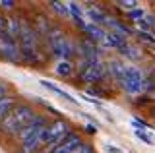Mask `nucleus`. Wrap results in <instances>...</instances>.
Listing matches in <instances>:
<instances>
[{"mask_svg": "<svg viewBox=\"0 0 155 153\" xmlns=\"http://www.w3.org/2000/svg\"><path fill=\"white\" fill-rule=\"evenodd\" d=\"M35 116H37V112L33 111L31 105L18 103L16 107H14V111L0 122V132L6 134V136H18Z\"/></svg>", "mask_w": 155, "mask_h": 153, "instance_id": "20e7f679", "label": "nucleus"}, {"mask_svg": "<svg viewBox=\"0 0 155 153\" xmlns=\"http://www.w3.org/2000/svg\"><path fill=\"white\" fill-rule=\"evenodd\" d=\"M74 153H95V149H93V145H91L89 142H84L80 147L74 151Z\"/></svg>", "mask_w": 155, "mask_h": 153, "instance_id": "b1692460", "label": "nucleus"}, {"mask_svg": "<svg viewBox=\"0 0 155 153\" xmlns=\"http://www.w3.org/2000/svg\"><path fill=\"white\" fill-rule=\"evenodd\" d=\"M84 14L89 20L87 21H91V23H95V25H101V27H105V23H107V18H109V14H107L103 8H99L97 4H89V6L84 10Z\"/></svg>", "mask_w": 155, "mask_h": 153, "instance_id": "f8f14e48", "label": "nucleus"}, {"mask_svg": "<svg viewBox=\"0 0 155 153\" xmlns=\"http://www.w3.org/2000/svg\"><path fill=\"white\" fill-rule=\"evenodd\" d=\"M151 54H153V58H155V50H153V52H151Z\"/></svg>", "mask_w": 155, "mask_h": 153, "instance_id": "c85d7f7f", "label": "nucleus"}, {"mask_svg": "<svg viewBox=\"0 0 155 153\" xmlns=\"http://www.w3.org/2000/svg\"><path fill=\"white\" fill-rule=\"evenodd\" d=\"M0 58L19 64L21 62V50H19V43L12 37H8L6 33L0 35Z\"/></svg>", "mask_w": 155, "mask_h": 153, "instance_id": "1a4fd4ad", "label": "nucleus"}, {"mask_svg": "<svg viewBox=\"0 0 155 153\" xmlns=\"http://www.w3.org/2000/svg\"><path fill=\"white\" fill-rule=\"evenodd\" d=\"M54 72L60 78H72L76 74V64L72 60H58L54 66Z\"/></svg>", "mask_w": 155, "mask_h": 153, "instance_id": "dca6fc26", "label": "nucleus"}, {"mask_svg": "<svg viewBox=\"0 0 155 153\" xmlns=\"http://www.w3.org/2000/svg\"><path fill=\"white\" fill-rule=\"evenodd\" d=\"M52 12H56L60 18H70V8H68V2H48Z\"/></svg>", "mask_w": 155, "mask_h": 153, "instance_id": "a211bd4d", "label": "nucleus"}, {"mask_svg": "<svg viewBox=\"0 0 155 153\" xmlns=\"http://www.w3.org/2000/svg\"><path fill=\"white\" fill-rule=\"evenodd\" d=\"M18 43L19 50H21V64L43 66L47 62L45 39L37 35V31L31 25V20H27V18H21V33H19Z\"/></svg>", "mask_w": 155, "mask_h": 153, "instance_id": "f257e3e1", "label": "nucleus"}, {"mask_svg": "<svg viewBox=\"0 0 155 153\" xmlns=\"http://www.w3.org/2000/svg\"><path fill=\"white\" fill-rule=\"evenodd\" d=\"M16 8V2L14 0H0V12H4V10H14Z\"/></svg>", "mask_w": 155, "mask_h": 153, "instance_id": "393cba45", "label": "nucleus"}, {"mask_svg": "<svg viewBox=\"0 0 155 153\" xmlns=\"http://www.w3.org/2000/svg\"><path fill=\"white\" fill-rule=\"evenodd\" d=\"M85 130H87V134H95V132H97V128H95V126H91V124H87Z\"/></svg>", "mask_w": 155, "mask_h": 153, "instance_id": "cd10ccee", "label": "nucleus"}, {"mask_svg": "<svg viewBox=\"0 0 155 153\" xmlns=\"http://www.w3.org/2000/svg\"><path fill=\"white\" fill-rule=\"evenodd\" d=\"M19 33H21V18L19 16H8L6 21V35L12 39H19Z\"/></svg>", "mask_w": 155, "mask_h": 153, "instance_id": "2eb2a0df", "label": "nucleus"}, {"mask_svg": "<svg viewBox=\"0 0 155 153\" xmlns=\"http://www.w3.org/2000/svg\"><path fill=\"white\" fill-rule=\"evenodd\" d=\"M6 95H10V87H8L6 82H0V99L6 97Z\"/></svg>", "mask_w": 155, "mask_h": 153, "instance_id": "bb28decb", "label": "nucleus"}, {"mask_svg": "<svg viewBox=\"0 0 155 153\" xmlns=\"http://www.w3.org/2000/svg\"><path fill=\"white\" fill-rule=\"evenodd\" d=\"M6 21H8V18L0 12V35H4V33H6Z\"/></svg>", "mask_w": 155, "mask_h": 153, "instance_id": "a878e982", "label": "nucleus"}, {"mask_svg": "<svg viewBox=\"0 0 155 153\" xmlns=\"http://www.w3.org/2000/svg\"><path fill=\"white\" fill-rule=\"evenodd\" d=\"M45 47L58 60H70L76 54V41L60 25H52V29L45 37Z\"/></svg>", "mask_w": 155, "mask_h": 153, "instance_id": "7ed1b4c3", "label": "nucleus"}, {"mask_svg": "<svg viewBox=\"0 0 155 153\" xmlns=\"http://www.w3.org/2000/svg\"><path fill=\"white\" fill-rule=\"evenodd\" d=\"M116 83L124 89L128 95H140L147 91V76L143 74L138 66H126Z\"/></svg>", "mask_w": 155, "mask_h": 153, "instance_id": "39448f33", "label": "nucleus"}, {"mask_svg": "<svg viewBox=\"0 0 155 153\" xmlns=\"http://www.w3.org/2000/svg\"><path fill=\"white\" fill-rule=\"evenodd\" d=\"M76 72H78V78L84 83H89V85L103 82L107 76H109L105 60H97V62H81L80 60L76 66Z\"/></svg>", "mask_w": 155, "mask_h": 153, "instance_id": "423d86ee", "label": "nucleus"}, {"mask_svg": "<svg viewBox=\"0 0 155 153\" xmlns=\"http://www.w3.org/2000/svg\"><path fill=\"white\" fill-rule=\"evenodd\" d=\"M76 52L80 54V60L81 62H97V60H103L101 58V49L99 45L85 37H80L76 41Z\"/></svg>", "mask_w": 155, "mask_h": 153, "instance_id": "6e6552de", "label": "nucleus"}, {"mask_svg": "<svg viewBox=\"0 0 155 153\" xmlns=\"http://www.w3.org/2000/svg\"><path fill=\"white\" fill-rule=\"evenodd\" d=\"M120 54L124 56V58H128V60H140L143 56V49L138 45V43H134V41H126L122 47H120Z\"/></svg>", "mask_w": 155, "mask_h": 153, "instance_id": "4468645a", "label": "nucleus"}, {"mask_svg": "<svg viewBox=\"0 0 155 153\" xmlns=\"http://www.w3.org/2000/svg\"><path fill=\"white\" fill-rule=\"evenodd\" d=\"M134 134H136V138H138V140H142V142H145V143H153V138L149 136L145 130H140V128H136Z\"/></svg>", "mask_w": 155, "mask_h": 153, "instance_id": "5701e85b", "label": "nucleus"}, {"mask_svg": "<svg viewBox=\"0 0 155 153\" xmlns=\"http://www.w3.org/2000/svg\"><path fill=\"white\" fill-rule=\"evenodd\" d=\"M31 25H33V29L37 31V35L39 37H45L48 35V31L52 29V25H51V21H48V18L45 16V14H35V16L31 18Z\"/></svg>", "mask_w": 155, "mask_h": 153, "instance_id": "ddd939ff", "label": "nucleus"}, {"mask_svg": "<svg viewBox=\"0 0 155 153\" xmlns=\"http://www.w3.org/2000/svg\"><path fill=\"white\" fill-rule=\"evenodd\" d=\"M72 132L70 124L62 118H56V120L48 122V126L45 128V134H43V145H45V151L48 153L51 149H54L58 143L64 142V138Z\"/></svg>", "mask_w": 155, "mask_h": 153, "instance_id": "0eeeda50", "label": "nucleus"}, {"mask_svg": "<svg viewBox=\"0 0 155 153\" xmlns=\"http://www.w3.org/2000/svg\"><path fill=\"white\" fill-rule=\"evenodd\" d=\"M47 126H48L47 116L37 114L16 136L19 140V153H39L41 149H45V145H43V134H45Z\"/></svg>", "mask_w": 155, "mask_h": 153, "instance_id": "f03ea898", "label": "nucleus"}, {"mask_svg": "<svg viewBox=\"0 0 155 153\" xmlns=\"http://www.w3.org/2000/svg\"><path fill=\"white\" fill-rule=\"evenodd\" d=\"M81 143H84V140H81V134H78V132L72 130V132L64 138V142L58 143L54 149H51L48 153H74L78 147L81 145Z\"/></svg>", "mask_w": 155, "mask_h": 153, "instance_id": "9b49d317", "label": "nucleus"}, {"mask_svg": "<svg viewBox=\"0 0 155 153\" xmlns=\"http://www.w3.org/2000/svg\"><path fill=\"white\" fill-rule=\"evenodd\" d=\"M114 6H118L122 12H132V10H136V8H140V2H136V0H116L114 2Z\"/></svg>", "mask_w": 155, "mask_h": 153, "instance_id": "aec40b11", "label": "nucleus"}, {"mask_svg": "<svg viewBox=\"0 0 155 153\" xmlns=\"http://www.w3.org/2000/svg\"><path fill=\"white\" fill-rule=\"evenodd\" d=\"M126 18L132 20V23H138V21H142L143 18H145V10H143V8H136V10L126 14Z\"/></svg>", "mask_w": 155, "mask_h": 153, "instance_id": "4be33fe9", "label": "nucleus"}, {"mask_svg": "<svg viewBox=\"0 0 155 153\" xmlns=\"http://www.w3.org/2000/svg\"><path fill=\"white\" fill-rule=\"evenodd\" d=\"M68 8H70V18H74V21L76 20H84V8H81L80 4L68 2Z\"/></svg>", "mask_w": 155, "mask_h": 153, "instance_id": "412c9836", "label": "nucleus"}, {"mask_svg": "<svg viewBox=\"0 0 155 153\" xmlns=\"http://www.w3.org/2000/svg\"><path fill=\"white\" fill-rule=\"evenodd\" d=\"M105 29L110 31V33H116V35L124 37V39H132L136 37V29L132 25V21H124V20H118V18H107V23H105Z\"/></svg>", "mask_w": 155, "mask_h": 153, "instance_id": "9d476101", "label": "nucleus"}, {"mask_svg": "<svg viewBox=\"0 0 155 153\" xmlns=\"http://www.w3.org/2000/svg\"><path fill=\"white\" fill-rule=\"evenodd\" d=\"M16 105H18V97H14V95H6V97L0 99V122L14 111Z\"/></svg>", "mask_w": 155, "mask_h": 153, "instance_id": "f3484780", "label": "nucleus"}, {"mask_svg": "<svg viewBox=\"0 0 155 153\" xmlns=\"http://www.w3.org/2000/svg\"><path fill=\"white\" fill-rule=\"evenodd\" d=\"M43 85H45V87L47 89H51V91H54V93H58V95H60V97L62 99H66V101H70V103H76V99L74 97H72V95L70 93H66L64 91V89H60V87H56V85L54 83H51V82H47V80H43V82H41Z\"/></svg>", "mask_w": 155, "mask_h": 153, "instance_id": "6ab92c4d", "label": "nucleus"}]
</instances>
